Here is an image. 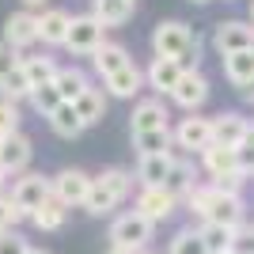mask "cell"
Segmentation results:
<instances>
[{"instance_id": "obj_24", "label": "cell", "mask_w": 254, "mask_h": 254, "mask_svg": "<svg viewBox=\"0 0 254 254\" xmlns=\"http://www.w3.org/2000/svg\"><path fill=\"white\" fill-rule=\"evenodd\" d=\"M197 159H201V171L209 175V182L220 179V175L239 171V163H235V148H224V144H216V140H212V144H209V148H205Z\"/></svg>"}, {"instance_id": "obj_17", "label": "cell", "mask_w": 254, "mask_h": 254, "mask_svg": "<svg viewBox=\"0 0 254 254\" xmlns=\"http://www.w3.org/2000/svg\"><path fill=\"white\" fill-rule=\"evenodd\" d=\"M182 68L175 57H156L152 53V61H148V68H144V87H152L156 95H171L175 91V84L182 80Z\"/></svg>"}, {"instance_id": "obj_43", "label": "cell", "mask_w": 254, "mask_h": 254, "mask_svg": "<svg viewBox=\"0 0 254 254\" xmlns=\"http://www.w3.org/2000/svg\"><path fill=\"white\" fill-rule=\"evenodd\" d=\"M27 254H53V251H46V247H27Z\"/></svg>"}, {"instance_id": "obj_13", "label": "cell", "mask_w": 254, "mask_h": 254, "mask_svg": "<svg viewBox=\"0 0 254 254\" xmlns=\"http://www.w3.org/2000/svg\"><path fill=\"white\" fill-rule=\"evenodd\" d=\"M4 42L11 46L15 53H27L34 42H38V11L19 8L4 19Z\"/></svg>"}, {"instance_id": "obj_22", "label": "cell", "mask_w": 254, "mask_h": 254, "mask_svg": "<svg viewBox=\"0 0 254 254\" xmlns=\"http://www.w3.org/2000/svg\"><path fill=\"white\" fill-rule=\"evenodd\" d=\"M129 61H133V53H129L122 42H110V38H106V42L91 53V68H95L99 80H106L110 72H118V68H122V64H129Z\"/></svg>"}, {"instance_id": "obj_21", "label": "cell", "mask_w": 254, "mask_h": 254, "mask_svg": "<svg viewBox=\"0 0 254 254\" xmlns=\"http://www.w3.org/2000/svg\"><path fill=\"white\" fill-rule=\"evenodd\" d=\"M133 11H137V0H91V15L103 23L106 31L126 27L133 19Z\"/></svg>"}, {"instance_id": "obj_1", "label": "cell", "mask_w": 254, "mask_h": 254, "mask_svg": "<svg viewBox=\"0 0 254 254\" xmlns=\"http://www.w3.org/2000/svg\"><path fill=\"white\" fill-rule=\"evenodd\" d=\"M133 182L137 175L126 167H103L99 175H91V186H87V197L80 209L87 216H110L118 205L129 201V193H133Z\"/></svg>"}, {"instance_id": "obj_20", "label": "cell", "mask_w": 254, "mask_h": 254, "mask_svg": "<svg viewBox=\"0 0 254 254\" xmlns=\"http://www.w3.org/2000/svg\"><path fill=\"white\" fill-rule=\"evenodd\" d=\"M220 68H224V80H228L232 87H239V91H243V87L254 80V50L224 53V57H220Z\"/></svg>"}, {"instance_id": "obj_15", "label": "cell", "mask_w": 254, "mask_h": 254, "mask_svg": "<svg viewBox=\"0 0 254 254\" xmlns=\"http://www.w3.org/2000/svg\"><path fill=\"white\" fill-rule=\"evenodd\" d=\"M251 137V118H243L239 110H220L212 114V140L224 148H239Z\"/></svg>"}, {"instance_id": "obj_27", "label": "cell", "mask_w": 254, "mask_h": 254, "mask_svg": "<svg viewBox=\"0 0 254 254\" xmlns=\"http://www.w3.org/2000/svg\"><path fill=\"white\" fill-rule=\"evenodd\" d=\"M53 84H57V91H61L64 103H76V99H80V91L91 84V76H87L84 68H76V64H61V68H57V76H53Z\"/></svg>"}, {"instance_id": "obj_5", "label": "cell", "mask_w": 254, "mask_h": 254, "mask_svg": "<svg viewBox=\"0 0 254 254\" xmlns=\"http://www.w3.org/2000/svg\"><path fill=\"white\" fill-rule=\"evenodd\" d=\"M103 42H106V27L91 11H87V15H72L68 34H64V50L72 53V57H91Z\"/></svg>"}, {"instance_id": "obj_28", "label": "cell", "mask_w": 254, "mask_h": 254, "mask_svg": "<svg viewBox=\"0 0 254 254\" xmlns=\"http://www.w3.org/2000/svg\"><path fill=\"white\" fill-rule=\"evenodd\" d=\"M201 239L209 247V254H232V243H235V228L228 224H212V220H201Z\"/></svg>"}, {"instance_id": "obj_38", "label": "cell", "mask_w": 254, "mask_h": 254, "mask_svg": "<svg viewBox=\"0 0 254 254\" xmlns=\"http://www.w3.org/2000/svg\"><path fill=\"white\" fill-rule=\"evenodd\" d=\"M15 224H23V212L11 205L8 193H0V232H4V228H15Z\"/></svg>"}, {"instance_id": "obj_8", "label": "cell", "mask_w": 254, "mask_h": 254, "mask_svg": "<svg viewBox=\"0 0 254 254\" xmlns=\"http://www.w3.org/2000/svg\"><path fill=\"white\" fill-rule=\"evenodd\" d=\"M31 159H34V140L23 129H15L11 137H0V175L4 179H19L31 167Z\"/></svg>"}, {"instance_id": "obj_11", "label": "cell", "mask_w": 254, "mask_h": 254, "mask_svg": "<svg viewBox=\"0 0 254 254\" xmlns=\"http://www.w3.org/2000/svg\"><path fill=\"white\" fill-rule=\"evenodd\" d=\"M182 152L171 144V148L163 152H144V156H137V186H163L171 175V167H175V159H179Z\"/></svg>"}, {"instance_id": "obj_32", "label": "cell", "mask_w": 254, "mask_h": 254, "mask_svg": "<svg viewBox=\"0 0 254 254\" xmlns=\"http://www.w3.org/2000/svg\"><path fill=\"white\" fill-rule=\"evenodd\" d=\"M27 103L34 106V114H38V118H50L53 110L64 103V99H61V91H57V84H38V87L31 91V99H27Z\"/></svg>"}, {"instance_id": "obj_35", "label": "cell", "mask_w": 254, "mask_h": 254, "mask_svg": "<svg viewBox=\"0 0 254 254\" xmlns=\"http://www.w3.org/2000/svg\"><path fill=\"white\" fill-rule=\"evenodd\" d=\"M27 235L23 232H15V228H4L0 232V254H27Z\"/></svg>"}, {"instance_id": "obj_47", "label": "cell", "mask_w": 254, "mask_h": 254, "mask_svg": "<svg viewBox=\"0 0 254 254\" xmlns=\"http://www.w3.org/2000/svg\"><path fill=\"white\" fill-rule=\"evenodd\" d=\"M190 4H209V0H190Z\"/></svg>"}, {"instance_id": "obj_23", "label": "cell", "mask_w": 254, "mask_h": 254, "mask_svg": "<svg viewBox=\"0 0 254 254\" xmlns=\"http://www.w3.org/2000/svg\"><path fill=\"white\" fill-rule=\"evenodd\" d=\"M64 220H68V205H64L57 193H50V197L31 212V224L38 228V232H61Z\"/></svg>"}, {"instance_id": "obj_6", "label": "cell", "mask_w": 254, "mask_h": 254, "mask_svg": "<svg viewBox=\"0 0 254 254\" xmlns=\"http://www.w3.org/2000/svg\"><path fill=\"white\" fill-rule=\"evenodd\" d=\"M53 193V186H50V175H38V171H23L19 179L11 182V205L23 212V220H31V212L38 209V205L46 201Z\"/></svg>"}, {"instance_id": "obj_37", "label": "cell", "mask_w": 254, "mask_h": 254, "mask_svg": "<svg viewBox=\"0 0 254 254\" xmlns=\"http://www.w3.org/2000/svg\"><path fill=\"white\" fill-rule=\"evenodd\" d=\"M235 163H239V171H243L247 179H254V137H247L239 148H235Z\"/></svg>"}, {"instance_id": "obj_33", "label": "cell", "mask_w": 254, "mask_h": 254, "mask_svg": "<svg viewBox=\"0 0 254 254\" xmlns=\"http://www.w3.org/2000/svg\"><path fill=\"white\" fill-rule=\"evenodd\" d=\"M133 137V148H137V156H144V152H163L175 144V137H171V129H148V133H129Z\"/></svg>"}, {"instance_id": "obj_2", "label": "cell", "mask_w": 254, "mask_h": 254, "mask_svg": "<svg viewBox=\"0 0 254 254\" xmlns=\"http://www.w3.org/2000/svg\"><path fill=\"white\" fill-rule=\"evenodd\" d=\"M152 53L175 57L182 68H201V34L182 19H163L152 31Z\"/></svg>"}, {"instance_id": "obj_39", "label": "cell", "mask_w": 254, "mask_h": 254, "mask_svg": "<svg viewBox=\"0 0 254 254\" xmlns=\"http://www.w3.org/2000/svg\"><path fill=\"white\" fill-rule=\"evenodd\" d=\"M15 64H19V53H15L8 42H4V38H0V80H4V76H8Z\"/></svg>"}, {"instance_id": "obj_16", "label": "cell", "mask_w": 254, "mask_h": 254, "mask_svg": "<svg viewBox=\"0 0 254 254\" xmlns=\"http://www.w3.org/2000/svg\"><path fill=\"white\" fill-rule=\"evenodd\" d=\"M99 84L106 87L110 99H137L140 91H144V68H140L137 61H129V64H122L118 72H110L106 80H99Z\"/></svg>"}, {"instance_id": "obj_30", "label": "cell", "mask_w": 254, "mask_h": 254, "mask_svg": "<svg viewBox=\"0 0 254 254\" xmlns=\"http://www.w3.org/2000/svg\"><path fill=\"white\" fill-rule=\"evenodd\" d=\"M31 91H34V84H31V76L23 72V64H15V68L0 80V95L11 99V103H27V99H31Z\"/></svg>"}, {"instance_id": "obj_9", "label": "cell", "mask_w": 254, "mask_h": 254, "mask_svg": "<svg viewBox=\"0 0 254 254\" xmlns=\"http://www.w3.org/2000/svg\"><path fill=\"white\" fill-rule=\"evenodd\" d=\"M179 197L167 190V186H140L137 190V201H133V209L144 212L152 224H167L175 212H179Z\"/></svg>"}, {"instance_id": "obj_14", "label": "cell", "mask_w": 254, "mask_h": 254, "mask_svg": "<svg viewBox=\"0 0 254 254\" xmlns=\"http://www.w3.org/2000/svg\"><path fill=\"white\" fill-rule=\"evenodd\" d=\"M50 186H53V193L72 209V205H84L87 186H91V175H87L84 167H61L57 175H50Z\"/></svg>"}, {"instance_id": "obj_34", "label": "cell", "mask_w": 254, "mask_h": 254, "mask_svg": "<svg viewBox=\"0 0 254 254\" xmlns=\"http://www.w3.org/2000/svg\"><path fill=\"white\" fill-rule=\"evenodd\" d=\"M19 103H11V99L0 95V137H11L15 129H19Z\"/></svg>"}, {"instance_id": "obj_19", "label": "cell", "mask_w": 254, "mask_h": 254, "mask_svg": "<svg viewBox=\"0 0 254 254\" xmlns=\"http://www.w3.org/2000/svg\"><path fill=\"white\" fill-rule=\"evenodd\" d=\"M76 114L84 118V126H99L106 118V106H110V95H106L103 84H87L84 91H80V99H76Z\"/></svg>"}, {"instance_id": "obj_4", "label": "cell", "mask_w": 254, "mask_h": 254, "mask_svg": "<svg viewBox=\"0 0 254 254\" xmlns=\"http://www.w3.org/2000/svg\"><path fill=\"white\" fill-rule=\"evenodd\" d=\"M171 137H175V148L186 152V156H201L205 148L212 144V118L205 114H186L179 118V126H171Z\"/></svg>"}, {"instance_id": "obj_3", "label": "cell", "mask_w": 254, "mask_h": 254, "mask_svg": "<svg viewBox=\"0 0 254 254\" xmlns=\"http://www.w3.org/2000/svg\"><path fill=\"white\" fill-rule=\"evenodd\" d=\"M152 232L156 224L137 209H126L110 220V247H126V251H140V247L152 243Z\"/></svg>"}, {"instance_id": "obj_25", "label": "cell", "mask_w": 254, "mask_h": 254, "mask_svg": "<svg viewBox=\"0 0 254 254\" xmlns=\"http://www.w3.org/2000/svg\"><path fill=\"white\" fill-rule=\"evenodd\" d=\"M46 122H50V129H53L61 140H76V137L87 129V126H84V118L76 114V106H72V103H61L50 118H46Z\"/></svg>"}, {"instance_id": "obj_29", "label": "cell", "mask_w": 254, "mask_h": 254, "mask_svg": "<svg viewBox=\"0 0 254 254\" xmlns=\"http://www.w3.org/2000/svg\"><path fill=\"white\" fill-rule=\"evenodd\" d=\"M182 156H186V152H182ZM175 159V167H171V175H167V182H163V186H167L171 193H175V197H186V193L193 190V186H197V175H193V163L190 159Z\"/></svg>"}, {"instance_id": "obj_36", "label": "cell", "mask_w": 254, "mask_h": 254, "mask_svg": "<svg viewBox=\"0 0 254 254\" xmlns=\"http://www.w3.org/2000/svg\"><path fill=\"white\" fill-rule=\"evenodd\" d=\"M232 254H254V220H243L239 228H235Z\"/></svg>"}, {"instance_id": "obj_7", "label": "cell", "mask_w": 254, "mask_h": 254, "mask_svg": "<svg viewBox=\"0 0 254 254\" xmlns=\"http://www.w3.org/2000/svg\"><path fill=\"white\" fill-rule=\"evenodd\" d=\"M212 95V84H209V76L201 72V68H186L182 72V80L175 84V91H171V103L179 106V110H186V114H193V110H201L205 103H209Z\"/></svg>"}, {"instance_id": "obj_40", "label": "cell", "mask_w": 254, "mask_h": 254, "mask_svg": "<svg viewBox=\"0 0 254 254\" xmlns=\"http://www.w3.org/2000/svg\"><path fill=\"white\" fill-rule=\"evenodd\" d=\"M23 8H31V11H42V8H50L53 0H19Z\"/></svg>"}, {"instance_id": "obj_41", "label": "cell", "mask_w": 254, "mask_h": 254, "mask_svg": "<svg viewBox=\"0 0 254 254\" xmlns=\"http://www.w3.org/2000/svg\"><path fill=\"white\" fill-rule=\"evenodd\" d=\"M243 99H247V103H251V106H254V80H251V84H247V87H243Z\"/></svg>"}, {"instance_id": "obj_46", "label": "cell", "mask_w": 254, "mask_h": 254, "mask_svg": "<svg viewBox=\"0 0 254 254\" xmlns=\"http://www.w3.org/2000/svg\"><path fill=\"white\" fill-rule=\"evenodd\" d=\"M247 19H251V23H254V0H251V15H247Z\"/></svg>"}, {"instance_id": "obj_26", "label": "cell", "mask_w": 254, "mask_h": 254, "mask_svg": "<svg viewBox=\"0 0 254 254\" xmlns=\"http://www.w3.org/2000/svg\"><path fill=\"white\" fill-rule=\"evenodd\" d=\"M19 64H23V72L31 76V84H53V76H57V57H50V53H19Z\"/></svg>"}, {"instance_id": "obj_10", "label": "cell", "mask_w": 254, "mask_h": 254, "mask_svg": "<svg viewBox=\"0 0 254 254\" xmlns=\"http://www.w3.org/2000/svg\"><path fill=\"white\" fill-rule=\"evenodd\" d=\"M212 50L235 53V50H254V23L251 19H220L212 31Z\"/></svg>"}, {"instance_id": "obj_45", "label": "cell", "mask_w": 254, "mask_h": 254, "mask_svg": "<svg viewBox=\"0 0 254 254\" xmlns=\"http://www.w3.org/2000/svg\"><path fill=\"white\" fill-rule=\"evenodd\" d=\"M4 186H8V179H4V175H0V193H4Z\"/></svg>"}, {"instance_id": "obj_12", "label": "cell", "mask_w": 254, "mask_h": 254, "mask_svg": "<svg viewBox=\"0 0 254 254\" xmlns=\"http://www.w3.org/2000/svg\"><path fill=\"white\" fill-rule=\"evenodd\" d=\"M148 129H171V110L163 103V95H148L133 103L129 114V133H148Z\"/></svg>"}, {"instance_id": "obj_48", "label": "cell", "mask_w": 254, "mask_h": 254, "mask_svg": "<svg viewBox=\"0 0 254 254\" xmlns=\"http://www.w3.org/2000/svg\"><path fill=\"white\" fill-rule=\"evenodd\" d=\"M251 137H254V118H251Z\"/></svg>"}, {"instance_id": "obj_31", "label": "cell", "mask_w": 254, "mask_h": 254, "mask_svg": "<svg viewBox=\"0 0 254 254\" xmlns=\"http://www.w3.org/2000/svg\"><path fill=\"white\" fill-rule=\"evenodd\" d=\"M167 254H209V247H205V239H201L197 228H182V232L171 235Z\"/></svg>"}, {"instance_id": "obj_42", "label": "cell", "mask_w": 254, "mask_h": 254, "mask_svg": "<svg viewBox=\"0 0 254 254\" xmlns=\"http://www.w3.org/2000/svg\"><path fill=\"white\" fill-rule=\"evenodd\" d=\"M106 254H137V251H126V247H110Z\"/></svg>"}, {"instance_id": "obj_44", "label": "cell", "mask_w": 254, "mask_h": 254, "mask_svg": "<svg viewBox=\"0 0 254 254\" xmlns=\"http://www.w3.org/2000/svg\"><path fill=\"white\" fill-rule=\"evenodd\" d=\"M137 254H159V251H152V247H140V251Z\"/></svg>"}, {"instance_id": "obj_18", "label": "cell", "mask_w": 254, "mask_h": 254, "mask_svg": "<svg viewBox=\"0 0 254 254\" xmlns=\"http://www.w3.org/2000/svg\"><path fill=\"white\" fill-rule=\"evenodd\" d=\"M68 23L72 15L64 8H42L38 11V42L42 46H64V34H68Z\"/></svg>"}]
</instances>
